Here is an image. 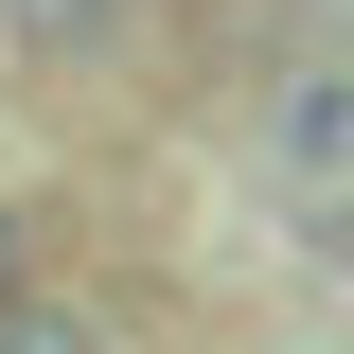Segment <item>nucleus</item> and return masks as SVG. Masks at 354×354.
<instances>
[{
  "label": "nucleus",
  "mask_w": 354,
  "mask_h": 354,
  "mask_svg": "<svg viewBox=\"0 0 354 354\" xmlns=\"http://www.w3.org/2000/svg\"><path fill=\"white\" fill-rule=\"evenodd\" d=\"M142 18H160V0H0V36L36 53V71H124Z\"/></svg>",
  "instance_id": "nucleus-1"
},
{
  "label": "nucleus",
  "mask_w": 354,
  "mask_h": 354,
  "mask_svg": "<svg viewBox=\"0 0 354 354\" xmlns=\"http://www.w3.org/2000/svg\"><path fill=\"white\" fill-rule=\"evenodd\" d=\"M283 160H354V36L319 53L301 88H283Z\"/></svg>",
  "instance_id": "nucleus-2"
},
{
  "label": "nucleus",
  "mask_w": 354,
  "mask_h": 354,
  "mask_svg": "<svg viewBox=\"0 0 354 354\" xmlns=\"http://www.w3.org/2000/svg\"><path fill=\"white\" fill-rule=\"evenodd\" d=\"M301 248L354 283V160H301Z\"/></svg>",
  "instance_id": "nucleus-3"
},
{
  "label": "nucleus",
  "mask_w": 354,
  "mask_h": 354,
  "mask_svg": "<svg viewBox=\"0 0 354 354\" xmlns=\"http://www.w3.org/2000/svg\"><path fill=\"white\" fill-rule=\"evenodd\" d=\"M0 354H124V337L71 319V301H0Z\"/></svg>",
  "instance_id": "nucleus-4"
},
{
  "label": "nucleus",
  "mask_w": 354,
  "mask_h": 354,
  "mask_svg": "<svg viewBox=\"0 0 354 354\" xmlns=\"http://www.w3.org/2000/svg\"><path fill=\"white\" fill-rule=\"evenodd\" d=\"M36 266H53V213H36V195H0V301H36Z\"/></svg>",
  "instance_id": "nucleus-5"
}]
</instances>
